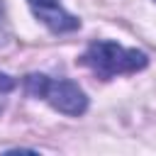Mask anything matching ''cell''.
I'll use <instances>...</instances> for the list:
<instances>
[{"instance_id":"obj_1","label":"cell","mask_w":156,"mask_h":156,"mask_svg":"<svg viewBox=\"0 0 156 156\" xmlns=\"http://www.w3.org/2000/svg\"><path fill=\"white\" fill-rule=\"evenodd\" d=\"M78 63L85 66L88 71H93L100 80H110L115 76L144 71L149 66V56L139 49H124L115 41L100 39V41H93L80 54Z\"/></svg>"},{"instance_id":"obj_2","label":"cell","mask_w":156,"mask_h":156,"mask_svg":"<svg viewBox=\"0 0 156 156\" xmlns=\"http://www.w3.org/2000/svg\"><path fill=\"white\" fill-rule=\"evenodd\" d=\"M24 90L32 98L46 100L54 110L68 115V117H80L88 110V95L83 88L68 78H49L44 73H29L22 80Z\"/></svg>"},{"instance_id":"obj_3","label":"cell","mask_w":156,"mask_h":156,"mask_svg":"<svg viewBox=\"0 0 156 156\" xmlns=\"http://www.w3.org/2000/svg\"><path fill=\"white\" fill-rule=\"evenodd\" d=\"M34 17L46 24L54 34H66V32H76L80 27V20L71 12L63 10L61 0H27Z\"/></svg>"},{"instance_id":"obj_4","label":"cell","mask_w":156,"mask_h":156,"mask_svg":"<svg viewBox=\"0 0 156 156\" xmlns=\"http://www.w3.org/2000/svg\"><path fill=\"white\" fill-rule=\"evenodd\" d=\"M15 85H17V80H15V78H10L7 73H0V93H10Z\"/></svg>"},{"instance_id":"obj_5","label":"cell","mask_w":156,"mask_h":156,"mask_svg":"<svg viewBox=\"0 0 156 156\" xmlns=\"http://www.w3.org/2000/svg\"><path fill=\"white\" fill-rule=\"evenodd\" d=\"M2 22H5V10H2V5H0V27H2Z\"/></svg>"},{"instance_id":"obj_6","label":"cell","mask_w":156,"mask_h":156,"mask_svg":"<svg viewBox=\"0 0 156 156\" xmlns=\"http://www.w3.org/2000/svg\"><path fill=\"white\" fill-rule=\"evenodd\" d=\"M0 107H2V102H0Z\"/></svg>"}]
</instances>
